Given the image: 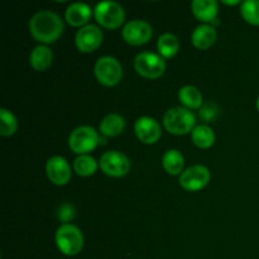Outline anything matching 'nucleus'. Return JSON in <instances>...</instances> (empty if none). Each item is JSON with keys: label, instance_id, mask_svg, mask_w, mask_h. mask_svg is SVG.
I'll return each mask as SVG.
<instances>
[{"label": "nucleus", "instance_id": "1", "mask_svg": "<svg viewBox=\"0 0 259 259\" xmlns=\"http://www.w3.org/2000/svg\"><path fill=\"white\" fill-rule=\"evenodd\" d=\"M32 37L40 43H53L63 33V22L60 15L50 10H42L33 15L29 22Z\"/></svg>", "mask_w": 259, "mask_h": 259}, {"label": "nucleus", "instance_id": "2", "mask_svg": "<svg viewBox=\"0 0 259 259\" xmlns=\"http://www.w3.org/2000/svg\"><path fill=\"white\" fill-rule=\"evenodd\" d=\"M196 116L191 110L182 106H176L166 111L163 116V125L167 132L175 136H184L195 129Z\"/></svg>", "mask_w": 259, "mask_h": 259}, {"label": "nucleus", "instance_id": "3", "mask_svg": "<svg viewBox=\"0 0 259 259\" xmlns=\"http://www.w3.org/2000/svg\"><path fill=\"white\" fill-rule=\"evenodd\" d=\"M56 244L65 255H77L82 250L83 235L75 225L63 224L56 232Z\"/></svg>", "mask_w": 259, "mask_h": 259}, {"label": "nucleus", "instance_id": "4", "mask_svg": "<svg viewBox=\"0 0 259 259\" xmlns=\"http://www.w3.org/2000/svg\"><path fill=\"white\" fill-rule=\"evenodd\" d=\"M95 19L101 27L106 29H116L125 19V12L123 7L115 2H101L94 10Z\"/></svg>", "mask_w": 259, "mask_h": 259}, {"label": "nucleus", "instance_id": "5", "mask_svg": "<svg viewBox=\"0 0 259 259\" xmlns=\"http://www.w3.org/2000/svg\"><path fill=\"white\" fill-rule=\"evenodd\" d=\"M94 71L99 82L108 88L118 85L123 77V68L120 62L111 56H104L99 58Z\"/></svg>", "mask_w": 259, "mask_h": 259}, {"label": "nucleus", "instance_id": "6", "mask_svg": "<svg viewBox=\"0 0 259 259\" xmlns=\"http://www.w3.org/2000/svg\"><path fill=\"white\" fill-rule=\"evenodd\" d=\"M99 143H100V137H99L98 132L91 126L86 125L76 128L68 138V146H70L71 151L80 156L94 151Z\"/></svg>", "mask_w": 259, "mask_h": 259}, {"label": "nucleus", "instance_id": "7", "mask_svg": "<svg viewBox=\"0 0 259 259\" xmlns=\"http://www.w3.org/2000/svg\"><path fill=\"white\" fill-rule=\"evenodd\" d=\"M134 68L146 78H158L166 71V61L162 56L152 52H142L134 60Z\"/></svg>", "mask_w": 259, "mask_h": 259}, {"label": "nucleus", "instance_id": "8", "mask_svg": "<svg viewBox=\"0 0 259 259\" xmlns=\"http://www.w3.org/2000/svg\"><path fill=\"white\" fill-rule=\"evenodd\" d=\"M131 161L124 153L119 151H109L101 156V171L110 177H123L131 171Z\"/></svg>", "mask_w": 259, "mask_h": 259}, {"label": "nucleus", "instance_id": "9", "mask_svg": "<svg viewBox=\"0 0 259 259\" xmlns=\"http://www.w3.org/2000/svg\"><path fill=\"white\" fill-rule=\"evenodd\" d=\"M210 181V171L207 167L196 164L185 169L180 176V185L186 191H199L207 186Z\"/></svg>", "mask_w": 259, "mask_h": 259}, {"label": "nucleus", "instance_id": "10", "mask_svg": "<svg viewBox=\"0 0 259 259\" xmlns=\"http://www.w3.org/2000/svg\"><path fill=\"white\" fill-rule=\"evenodd\" d=\"M153 35V29L144 20H132L123 28V38L128 45L142 46L149 42Z\"/></svg>", "mask_w": 259, "mask_h": 259}, {"label": "nucleus", "instance_id": "11", "mask_svg": "<svg viewBox=\"0 0 259 259\" xmlns=\"http://www.w3.org/2000/svg\"><path fill=\"white\" fill-rule=\"evenodd\" d=\"M103 42V32L94 24H88L81 28L75 37L76 47L80 52L89 53L98 50Z\"/></svg>", "mask_w": 259, "mask_h": 259}, {"label": "nucleus", "instance_id": "12", "mask_svg": "<svg viewBox=\"0 0 259 259\" xmlns=\"http://www.w3.org/2000/svg\"><path fill=\"white\" fill-rule=\"evenodd\" d=\"M46 172L48 180L57 186H63L71 180L70 164L61 156H53L48 159L46 164Z\"/></svg>", "mask_w": 259, "mask_h": 259}, {"label": "nucleus", "instance_id": "13", "mask_svg": "<svg viewBox=\"0 0 259 259\" xmlns=\"http://www.w3.org/2000/svg\"><path fill=\"white\" fill-rule=\"evenodd\" d=\"M137 138L146 144H154L161 138V125L149 116H141L134 124Z\"/></svg>", "mask_w": 259, "mask_h": 259}, {"label": "nucleus", "instance_id": "14", "mask_svg": "<svg viewBox=\"0 0 259 259\" xmlns=\"http://www.w3.org/2000/svg\"><path fill=\"white\" fill-rule=\"evenodd\" d=\"M66 20L72 27L85 25L91 18V9L85 3H73L66 9Z\"/></svg>", "mask_w": 259, "mask_h": 259}, {"label": "nucleus", "instance_id": "15", "mask_svg": "<svg viewBox=\"0 0 259 259\" xmlns=\"http://www.w3.org/2000/svg\"><path fill=\"white\" fill-rule=\"evenodd\" d=\"M191 9L200 22L209 23L217 20L219 8L215 0H195L191 4Z\"/></svg>", "mask_w": 259, "mask_h": 259}, {"label": "nucleus", "instance_id": "16", "mask_svg": "<svg viewBox=\"0 0 259 259\" xmlns=\"http://www.w3.org/2000/svg\"><path fill=\"white\" fill-rule=\"evenodd\" d=\"M217 30L209 24H201L192 33V45L199 50H207L217 42Z\"/></svg>", "mask_w": 259, "mask_h": 259}, {"label": "nucleus", "instance_id": "17", "mask_svg": "<svg viewBox=\"0 0 259 259\" xmlns=\"http://www.w3.org/2000/svg\"><path fill=\"white\" fill-rule=\"evenodd\" d=\"M53 53L47 46H38L32 51L29 57L30 66L38 72H43L52 65Z\"/></svg>", "mask_w": 259, "mask_h": 259}, {"label": "nucleus", "instance_id": "18", "mask_svg": "<svg viewBox=\"0 0 259 259\" xmlns=\"http://www.w3.org/2000/svg\"><path fill=\"white\" fill-rule=\"evenodd\" d=\"M101 132V136L104 137H116L121 134L125 129V119L118 114H109L99 126Z\"/></svg>", "mask_w": 259, "mask_h": 259}, {"label": "nucleus", "instance_id": "19", "mask_svg": "<svg viewBox=\"0 0 259 259\" xmlns=\"http://www.w3.org/2000/svg\"><path fill=\"white\" fill-rule=\"evenodd\" d=\"M162 166L166 169L167 174L177 176V175H181L184 172L185 158L181 154V152H179L177 149H168L163 154Z\"/></svg>", "mask_w": 259, "mask_h": 259}, {"label": "nucleus", "instance_id": "20", "mask_svg": "<svg viewBox=\"0 0 259 259\" xmlns=\"http://www.w3.org/2000/svg\"><path fill=\"white\" fill-rule=\"evenodd\" d=\"M180 103L186 109H200L202 106V94L195 86H184L179 93Z\"/></svg>", "mask_w": 259, "mask_h": 259}, {"label": "nucleus", "instance_id": "21", "mask_svg": "<svg viewBox=\"0 0 259 259\" xmlns=\"http://www.w3.org/2000/svg\"><path fill=\"white\" fill-rule=\"evenodd\" d=\"M157 48L163 58H172L180 50V40L172 33H164L158 38Z\"/></svg>", "mask_w": 259, "mask_h": 259}, {"label": "nucleus", "instance_id": "22", "mask_svg": "<svg viewBox=\"0 0 259 259\" xmlns=\"http://www.w3.org/2000/svg\"><path fill=\"white\" fill-rule=\"evenodd\" d=\"M192 142L199 148H210L215 143V133L209 125H197L192 131Z\"/></svg>", "mask_w": 259, "mask_h": 259}, {"label": "nucleus", "instance_id": "23", "mask_svg": "<svg viewBox=\"0 0 259 259\" xmlns=\"http://www.w3.org/2000/svg\"><path fill=\"white\" fill-rule=\"evenodd\" d=\"M73 169L78 176L89 177L94 175L98 169V162L95 158L89 154H82V156L77 157L73 162Z\"/></svg>", "mask_w": 259, "mask_h": 259}, {"label": "nucleus", "instance_id": "24", "mask_svg": "<svg viewBox=\"0 0 259 259\" xmlns=\"http://www.w3.org/2000/svg\"><path fill=\"white\" fill-rule=\"evenodd\" d=\"M243 19L252 25H259V0H247L240 7Z\"/></svg>", "mask_w": 259, "mask_h": 259}, {"label": "nucleus", "instance_id": "25", "mask_svg": "<svg viewBox=\"0 0 259 259\" xmlns=\"http://www.w3.org/2000/svg\"><path fill=\"white\" fill-rule=\"evenodd\" d=\"M0 119H2V125H0V134L3 137H10L17 132L18 121L14 114L10 113L7 109H0Z\"/></svg>", "mask_w": 259, "mask_h": 259}, {"label": "nucleus", "instance_id": "26", "mask_svg": "<svg viewBox=\"0 0 259 259\" xmlns=\"http://www.w3.org/2000/svg\"><path fill=\"white\" fill-rule=\"evenodd\" d=\"M57 217L61 222L67 224L70 220H72L73 218H75V207H73V205H71V204L61 205L60 209H58Z\"/></svg>", "mask_w": 259, "mask_h": 259}, {"label": "nucleus", "instance_id": "27", "mask_svg": "<svg viewBox=\"0 0 259 259\" xmlns=\"http://www.w3.org/2000/svg\"><path fill=\"white\" fill-rule=\"evenodd\" d=\"M217 114H218V109L215 108L214 105H211V104L205 105L204 108L201 109V111H200V116H201L202 119H205L206 121H210L211 119H214L215 116H217Z\"/></svg>", "mask_w": 259, "mask_h": 259}, {"label": "nucleus", "instance_id": "28", "mask_svg": "<svg viewBox=\"0 0 259 259\" xmlns=\"http://www.w3.org/2000/svg\"><path fill=\"white\" fill-rule=\"evenodd\" d=\"M224 3V4H228V5H237V4H239V2H238V0H235V2H223Z\"/></svg>", "mask_w": 259, "mask_h": 259}, {"label": "nucleus", "instance_id": "29", "mask_svg": "<svg viewBox=\"0 0 259 259\" xmlns=\"http://www.w3.org/2000/svg\"><path fill=\"white\" fill-rule=\"evenodd\" d=\"M257 109H258V111H259V98H258V100H257Z\"/></svg>", "mask_w": 259, "mask_h": 259}]
</instances>
